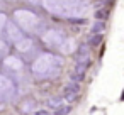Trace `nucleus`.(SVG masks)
<instances>
[{
    "mask_svg": "<svg viewBox=\"0 0 124 115\" xmlns=\"http://www.w3.org/2000/svg\"><path fill=\"white\" fill-rule=\"evenodd\" d=\"M61 69H63V58L58 54H53V53L39 54L31 66L32 76L36 80H43V81L56 78L61 73Z\"/></svg>",
    "mask_w": 124,
    "mask_h": 115,
    "instance_id": "f257e3e1",
    "label": "nucleus"
},
{
    "mask_svg": "<svg viewBox=\"0 0 124 115\" xmlns=\"http://www.w3.org/2000/svg\"><path fill=\"white\" fill-rule=\"evenodd\" d=\"M43 5L51 14L66 17L68 20H71L75 19V15L82 12L83 2L82 0H43Z\"/></svg>",
    "mask_w": 124,
    "mask_h": 115,
    "instance_id": "f03ea898",
    "label": "nucleus"
},
{
    "mask_svg": "<svg viewBox=\"0 0 124 115\" xmlns=\"http://www.w3.org/2000/svg\"><path fill=\"white\" fill-rule=\"evenodd\" d=\"M14 17H16L17 26L22 27L27 32H38V29L41 27V22H39L38 15L34 12H31V10H24V9L22 10H17L14 14Z\"/></svg>",
    "mask_w": 124,
    "mask_h": 115,
    "instance_id": "7ed1b4c3",
    "label": "nucleus"
},
{
    "mask_svg": "<svg viewBox=\"0 0 124 115\" xmlns=\"http://www.w3.org/2000/svg\"><path fill=\"white\" fill-rule=\"evenodd\" d=\"M16 83L7 76V74H0V101H9L16 96Z\"/></svg>",
    "mask_w": 124,
    "mask_h": 115,
    "instance_id": "20e7f679",
    "label": "nucleus"
},
{
    "mask_svg": "<svg viewBox=\"0 0 124 115\" xmlns=\"http://www.w3.org/2000/svg\"><path fill=\"white\" fill-rule=\"evenodd\" d=\"M22 68H24V61L19 56H5L2 59V69L5 73L16 74V73L22 71Z\"/></svg>",
    "mask_w": 124,
    "mask_h": 115,
    "instance_id": "39448f33",
    "label": "nucleus"
},
{
    "mask_svg": "<svg viewBox=\"0 0 124 115\" xmlns=\"http://www.w3.org/2000/svg\"><path fill=\"white\" fill-rule=\"evenodd\" d=\"M43 42H44L48 47H61L63 42H65V36H63V32H60V31L49 29V31L44 32Z\"/></svg>",
    "mask_w": 124,
    "mask_h": 115,
    "instance_id": "423d86ee",
    "label": "nucleus"
},
{
    "mask_svg": "<svg viewBox=\"0 0 124 115\" xmlns=\"http://www.w3.org/2000/svg\"><path fill=\"white\" fill-rule=\"evenodd\" d=\"M80 91H82L80 83H75V81L68 83V85L63 88V98H65V101H70V103H71V101H75V100L78 98Z\"/></svg>",
    "mask_w": 124,
    "mask_h": 115,
    "instance_id": "0eeeda50",
    "label": "nucleus"
},
{
    "mask_svg": "<svg viewBox=\"0 0 124 115\" xmlns=\"http://www.w3.org/2000/svg\"><path fill=\"white\" fill-rule=\"evenodd\" d=\"M16 47H17V51H19L21 54H26V53H29V51L34 47V42H32V39H29V37H22L21 41L16 42Z\"/></svg>",
    "mask_w": 124,
    "mask_h": 115,
    "instance_id": "6e6552de",
    "label": "nucleus"
},
{
    "mask_svg": "<svg viewBox=\"0 0 124 115\" xmlns=\"http://www.w3.org/2000/svg\"><path fill=\"white\" fill-rule=\"evenodd\" d=\"M7 32H9L10 41H14V42H17V41H21V39L24 37L22 32H21V29H19L14 22H9V24H7Z\"/></svg>",
    "mask_w": 124,
    "mask_h": 115,
    "instance_id": "1a4fd4ad",
    "label": "nucleus"
},
{
    "mask_svg": "<svg viewBox=\"0 0 124 115\" xmlns=\"http://www.w3.org/2000/svg\"><path fill=\"white\" fill-rule=\"evenodd\" d=\"M85 68H87V63H78V64H77L75 73H73V76H71V80H73L75 83H80V81L83 80V76H85Z\"/></svg>",
    "mask_w": 124,
    "mask_h": 115,
    "instance_id": "9d476101",
    "label": "nucleus"
},
{
    "mask_svg": "<svg viewBox=\"0 0 124 115\" xmlns=\"http://www.w3.org/2000/svg\"><path fill=\"white\" fill-rule=\"evenodd\" d=\"M70 110H71V107H70V105H63V103H61L60 107H56V108H54V113H53V115H68V113H70Z\"/></svg>",
    "mask_w": 124,
    "mask_h": 115,
    "instance_id": "9b49d317",
    "label": "nucleus"
},
{
    "mask_svg": "<svg viewBox=\"0 0 124 115\" xmlns=\"http://www.w3.org/2000/svg\"><path fill=\"white\" fill-rule=\"evenodd\" d=\"M9 44L5 42V41H2L0 39V59H4L5 56H9Z\"/></svg>",
    "mask_w": 124,
    "mask_h": 115,
    "instance_id": "f8f14e48",
    "label": "nucleus"
},
{
    "mask_svg": "<svg viewBox=\"0 0 124 115\" xmlns=\"http://www.w3.org/2000/svg\"><path fill=\"white\" fill-rule=\"evenodd\" d=\"M100 41H102V34H93L92 39H90V46L92 47H97L100 44Z\"/></svg>",
    "mask_w": 124,
    "mask_h": 115,
    "instance_id": "ddd939ff",
    "label": "nucleus"
},
{
    "mask_svg": "<svg viewBox=\"0 0 124 115\" xmlns=\"http://www.w3.org/2000/svg\"><path fill=\"white\" fill-rule=\"evenodd\" d=\"M102 31H104V22H100V20L95 22L93 27H92V34H100Z\"/></svg>",
    "mask_w": 124,
    "mask_h": 115,
    "instance_id": "4468645a",
    "label": "nucleus"
},
{
    "mask_svg": "<svg viewBox=\"0 0 124 115\" xmlns=\"http://www.w3.org/2000/svg\"><path fill=\"white\" fill-rule=\"evenodd\" d=\"M61 103H63V101H61V98H58V96L48 100V107H51V108H56V107H60Z\"/></svg>",
    "mask_w": 124,
    "mask_h": 115,
    "instance_id": "2eb2a0df",
    "label": "nucleus"
},
{
    "mask_svg": "<svg viewBox=\"0 0 124 115\" xmlns=\"http://www.w3.org/2000/svg\"><path fill=\"white\" fill-rule=\"evenodd\" d=\"M105 17H107V10H97V12H95V19H97V20L102 22Z\"/></svg>",
    "mask_w": 124,
    "mask_h": 115,
    "instance_id": "dca6fc26",
    "label": "nucleus"
},
{
    "mask_svg": "<svg viewBox=\"0 0 124 115\" xmlns=\"http://www.w3.org/2000/svg\"><path fill=\"white\" fill-rule=\"evenodd\" d=\"M5 24H7V17H5V14H0V31L5 27Z\"/></svg>",
    "mask_w": 124,
    "mask_h": 115,
    "instance_id": "f3484780",
    "label": "nucleus"
},
{
    "mask_svg": "<svg viewBox=\"0 0 124 115\" xmlns=\"http://www.w3.org/2000/svg\"><path fill=\"white\" fill-rule=\"evenodd\" d=\"M36 115H51V113H49L48 110H38V112H36Z\"/></svg>",
    "mask_w": 124,
    "mask_h": 115,
    "instance_id": "a211bd4d",
    "label": "nucleus"
}]
</instances>
